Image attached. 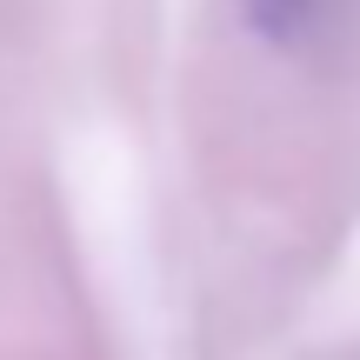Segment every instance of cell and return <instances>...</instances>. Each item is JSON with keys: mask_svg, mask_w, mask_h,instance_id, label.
Here are the masks:
<instances>
[{"mask_svg": "<svg viewBox=\"0 0 360 360\" xmlns=\"http://www.w3.org/2000/svg\"><path fill=\"white\" fill-rule=\"evenodd\" d=\"M247 7H254V20L267 27V34L287 40V34H300V27H307L314 13L327 7V0H247Z\"/></svg>", "mask_w": 360, "mask_h": 360, "instance_id": "obj_1", "label": "cell"}]
</instances>
